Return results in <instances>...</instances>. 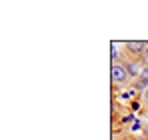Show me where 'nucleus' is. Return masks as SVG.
Listing matches in <instances>:
<instances>
[{
	"mask_svg": "<svg viewBox=\"0 0 148 140\" xmlns=\"http://www.w3.org/2000/svg\"><path fill=\"white\" fill-rule=\"evenodd\" d=\"M110 78H112V84H114V86H124V84H128V80H130L126 66H124V64H118V62L110 66Z\"/></svg>",
	"mask_w": 148,
	"mask_h": 140,
	"instance_id": "f257e3e1",
	"label": "nucleus"
},
{
	"mask_svg": "<svg viewBox=\"0 0 148 140\" xmlns=\"http://www.w3.org/2000/svg\"><path fill=\"white\" fill-rule=\"evenodd\" d=\"M124 66H126V70H128V76H130V78H138V76L142 74V70H144L142 66H140V62H136V60H128Z\"/></svg>",
	"mask_w": 148,
	"mask_h": 140,
	"instance_id": "f03ea898",
	"label": "nucleus"
},
{
	"mask_svg": "<svg viewBox=\"0 0 148 140\" xmlns=\"http://www.w3.org/2000/svg\"><path fill=\"white\" fill-rule=\"evenodd\" d=\"M134 88H136V90H144V88H148V64L144 66L142 74L134 80Z\"/></svg>",
	"mask_w": 148,
	"mask_h": 140,
	"instance_id": "7ed1b4c3",
	"label": "nucleus"
},
{
	"mask_svg": "<svg viewBox=\"0 0 148 140\" xmlns=\"http://www.w3.org/2000/svg\"><path fill=\"white\" fill-rule=\"evenodd\" d=\"M128 52H132V54H140L142 56V52H144V48H146V42H126L124 44Z\"/></svg>",
	"mask_w": 148,
	"mask_h": 140,
	"instance_id": "20e7f679",
	"label": "nucleus"
},
{
	"mask_svg": "<svg viewBox=\"0 0 148 140\" xmlns=\"http://www.w3.org/2000/svg\"><path fill=\"white\" fill-rule=\"evenodd\" d=\"M118 44H112V64H116L118 62Z\"/></svg>",
	"mask_w": 148,
	"mask_h": 140,
	"instance_id": "39448f33",
	"label": "nucleus"
},
{
	"mask_svg": "<svg viewBox=\"0 0 148 140\" xmlns=\"http://www.w3.org/2000/svg\"><path fill=\"white\" fill-rule=\"evenodd\" d=\"M142 58H144V62L148 64V42H146V48H144V52H142Z\"/></svg>",
	"mask_w": 148,
	"mask_h": 140,
	"instance_id": "423d86ee",
	"label": "nucleus"
},
{
	"mask_svg": "<svg viewBox=\"0 0 148 140\" xmlns=\"http://www.w3.org/2000/svg\"><path fill=\"white\" fill-rule=\"evenodd\" d=\"M132 130H134V132H136V130H140V122H138V120H134V122H132Z\"/></svg>",
	"mask_w": 148,
	"mask_h": 140,
	"instance_id": "0eeeda50",
	"label": "nucleus"
},
{
	"mask_svg": "<svg viewBox=\"0 0 148 140\" xmlns=\"http://www.w3.org/2000/svg\"><path fill=\"white\" fill-rule=\"evenodd\" d=\"M144 100L148 102V88H146V94H144Z\"/></svg>",
	"mask_w": 148,
	"mask_h": 140,
	"instance_id": "6e6552de",
	"label": "nucleus"
}]
</instances>
